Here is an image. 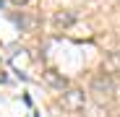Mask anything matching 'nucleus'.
<instances>
[{
  "mask_svg": "<svg viewBox=\"0 0 120 117\" xmlns=\"http://www.w3.org/2000/svg\"><path fill=\"white\" fill-rule=\"evenodd\" d=\"M52 24L55 26H71V24H76V13L73 11H57L52 16Z\"/></svg>",
  "mask_w": 120,
  "mask_h": 117,
  "instance_id": "4",
  "label": "nucleus"
},
{
  "mask_svg": "<svg viewBox=\"0 0 120 117\" xmlns=\"http://www.w3.org/2000/svg\"><path fill=\"white\" fill-rule=\"evenodd\" d=\"M13 3H16V5H26L29 0H13Z\"/></svg>",
  "mask_w": 120,
  "mask_h": 117,
  "instance_id": "7",
  "label": "nucleus"
},
{
  "mask_svg": "<svg viewBox=\"0 0 120 117\" xmlns=\"http://www.w3.org/2000/svg\"><path fill=\"white\" fill-rule=\"evenodd\" d=\"M63 107L65 109H84L86 107V94H84V89H68V91H63Z\"/></svg>",
  "mask_w": 120,
  "mask_h": 117,
  "instance_id": "1",
  "label": "nucleus"
},
{
  "mask_svg": "<svg viewBox=\"0 0 120 117\" xmlns=\"http://www.w3.org/2000/svg\"><path fill=\"white\" fill-rule=\"evenodd\" d=\"M102 70L105 73H112V70H120V52H110L105 60H102Z\"/></svg>",
  "mask_w": 120,
  "mask_h": 117,
  "instance_id": "5",
  "label": "nucleus"
},
{
  "mask_svg": "<svg viewBox=\"0 0 120 117\" xmlns=\"http://www.w3.org/2000/svg\"><path fill=\"white\" fill-rule=\"evenodd\" d=\"M91 91L97 96H110L115 91V81H112V75L110 73H99L94 75V81H91Z\"/></svg>",
  "mask_w": 120,
  "mask_h": 117,
  "instance_id": "2",
  "label": "nucleus"
},
{
  "mask_svg": "<svg viewBox=\"0 0 120 117\" xmlns=\"http://www.w3.org/2000/svg\"><path fill=\"white\" fill-rule=\"evenodd\" d=\"M42 78H45V83H47V86L60 89V91H63V89L68 91V81H65V75H63V73H57V70H45Z\"/></svg>",
  "mask_w": 120,
  "mask_h": 117,
  "instance_id": "3",
  "label": "nucleus"
},
{
  "mask_svg": "<svg viewBox=\"0 0 120 117\" xmlns=\"http://www.w3.org/2000/svg\"><path fill=\"white\" fill-rule=\"evenodd\" d=\"M13 24L21 26V29H29V26H31V21H29L26 16H13Z\"/></svg>",
  "mask_w": 120,
  "mask_h": 117,
  "instance_id": "6",
  "label": "nucleus"
}]
</instances>
